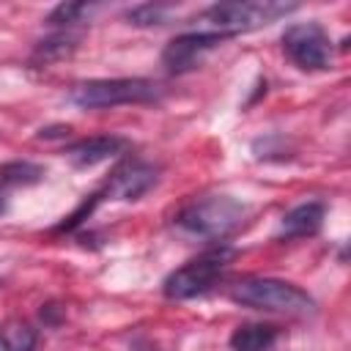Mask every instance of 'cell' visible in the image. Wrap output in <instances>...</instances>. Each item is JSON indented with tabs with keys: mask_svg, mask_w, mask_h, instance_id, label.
<instances>
[{
	"mask_svg": "<svg viewBox=\"0 0 351 351\" xmlns=\"http://www.w3.org/2000/svg\"><path fill=\"white\" fill-rule=\"evenodd\" d=\"M5 208H8V197H5V192L0 189V214H5Z\"/></svg>",
	"mask_w": 351,
	"mask_h": 351,
	"instance_id": "cell-17",
	"label": "cell"
},
{
	"mask_svg": "<svg viewBox=\"0 0 351 351\" xmlns=\"http://www.w3.org/2000/svg\"><path fill=\"white\" fill-rule=\"evenodd\" d=\"M324 214H326V206L321 200H307V203H299L296 208H291L282 222H280V236L285 239H307V236H315L324 225Z\"/></svg>",
	"mask_w": 351,
	"mask_h": 351,
	"instance_id": "cell-10",
	"label": "cell"
},
{
	"mask_svg": "<svg viewBox=\"0 0 351 351\" xmlns=\"http://www.w3.org/2000/svg\"><path fill=\"white\" fill-rule=\"evenodd\" d=\"M170 14V5L165 3H143V5H134L126 11V19L132 25H140V27H151V25H165Z\"/></svg>",
	"mask_w": 351,
	"mask_h": 351,
	"instance_id": "cell-15",
	"label": "cell"
},
{
	"mask_svg": "<svg viewBox=\"0 0 351 351\" xmlns=\"http://www.w3.org/2000/svg\"><path fill=\"white\" fill-rule=\"evenodd\" d=\"M159 85L143 77L85 80L69 90V101L80 110H107L121 104H151L159 99Z\"/></svg>",
	"mask_w": 351,
	"mask_h": 351,
	"instance_id": "cell-3",
	"label": "cell"
},
{
	"mask_svg": "<svg viewBox=\"0 0 351 351\" xmlns=\"http://www.w3.org/2000/svg\"><path fill=\"white\" fill-rule=\"evenodd\" d=\"M247 206L230 195H203L176 214V230L186 239L217 241L241 225Z\"/></svg>",
	"mask_w": 351,
	"mask_h": 351,
	"instance_id": "cell-1",
	"label": "cell"
},
{
	"mask_svg": "<svg viewBox=\"0 0 351 351\" xmlns=\"http://www.w3.org/2000/svg\"><path fill=\"white\" fill-rule=\"evenodd\" d=\"M36 340H38L36 329L27 321H22V318H11V321H5L0 326V346H3V351H33Z\"/></svg>",
	"mask_w": 351,
	"mask_h": 351,
	"instance_id": "cell-13",
	"label": "cell"
},
{
	"mask_svg": "<svg viewBox=\"0 0 351 351\" xmlns=\"http://www.w3.org/2000/svg\"><path fill=\"white\" fill-rule=\"evenodd\" d=\"M228 296L241 307L266 310V313L307 315L315 310V299L307 291L277 277H244L228 288Z\"/></svg>",
	"mask_w": 351,
	"mask_h": 351,
	"instance_id": "cell-2",
	"label": "cell"
},
{
	"mask_svg": "<svg viewBox=\"0 0 351 351\" xmlns=\"http://www.w3.org/2000/svg\"><path fill=\"white\" fill-rule=\"evenodd\" d=\"M126 148H129V140L126 137H118V134H96V137H82V140L66 145L63 154H66V159L74 167L85 170V167H96V165H101V162L123 154Z\"/></svg>",
	"mask_w": 351,
	"mask_h": 351,
	"instance_id": "cell-9",
	"label": "cell"
},
{
	"mask_svg": "<svg viewBox=\"0 0 351 351\" xmlns=\"http://www.w3.org/2000/svg\"><path fill=\"white\" fill-rule=\"evenodd\" d=\"M296 3H274V0H252V3H214L208 5L200 19L214 27L219 36H239L247 30H258L263 25L277 22L280 16H288L296 11Z\"/></svg>",
	"mask_w": 351,
	"mask_h": 351,
	"instance_id": "cell-5",
	"label": "cell"
},
{
	"mask_svg": "<svg viewBox=\"0 0 351 351\" xmlns=\"http://www.w3.org/2000/svg\"><path fill=\"white\" fill-rule=\"evenodd\" d=\"M77 44H80V33H71V30H60V33H55V36H49V38H44V41H38V47H36V52H33V63H52V60H63V58H69L74 49H77Z\"/></svg>",
	"mask_w": 351,
	"mask_h": 351,
	"instance_id": "cell-12",
	"label": "cell"
},
{
	"mask_svg": "<svg viewBox=\"0 0 351 351\" xmlns=\"http://www.w3.org/2000/svg\"><path fill=\"white\" fill-rule=\"evenodd\" d=\"M44 178V167L27 162V159H14V162H5L0 167V181L3 184H14V186H30V184H38Z\"/></svg>",
	"mask_w": 351,
	"mask_h": 351,
	"instance_id": "cell-14",
	"label": "cell"
},
{
	"mask_svg": "<svg viewBox=\"0 0 351 351\" xmlns=\"http://www.w3.org/2000/svg\"><path fill=\"white\" fill-rule=\"evenodd\" d=\"M90 11H93V5H88V3H60V5H55L49 11L47 25H66V27H71L74 22H80Z\"/></svg>",
	"mask_w": 351,
	"mask_h": 351,
	"instance_id": "cell-16",
	"label": "cell"
},
{
	"mask_svg": "<svg viewBox=\"0 0 351 351\" xmlns=\"http://www.w3.org/2000/svg\"><path fill=\"white\" fill-rule=\"evenodd\" d=\"M236 258V250L228 247V244H217L206 252H200L197 258L186 261L184 266H178L176 271H170L162 282V293L167 299H192V296H200L206 293L230 266V261Z\"/></svg>",
	"mask_w": 351,
	"mask_h": 351,
	"instance_id": "cell-4",
	"label": "cell"
},
{
	"mask_svg": "<svg viewBox=\"0 0 351 351\" xmlns=\"http://www.w3.org/2000/svg\"><path fill=\"white\" fill-rule=\"evenodd\" d=\"M282 52L304 71L332 69V41L318 22H296L285 27Z\"/></svg>",
	"mask_w": 351,
	"mask_h": 351,
	"instance_id": "cell-6",
	"label": "cell"
},
{
	"mask_svg": "<svg viewBox=\"0 0 351 351\" xmlns=\"http://www.w3.org/2000/svg\"><path fill=\"white\" fill-rule=\"evenodd\" d=\"M156 178L159 176H156L154 165L134 159V162L121 165L110 176V181L99 189V197L101 200L104 197H110V200H140L145 192H151L156 186Z\"/></svg>",
	"mask_w": 351,
	"mask_h": 351,
	"instance_id": "cell-8",
	"label": "cell"
},
{
	"mask_svg": "<svg viewBox=\"0 0 351 351\" xmlns=\"http://www.w3.org/2000/svg\"><path fill=\"white\" fill-rule=\"evenodd\" d=\"M280 340L274 324H241L230 335V351H271Z\"/></svg>",
	"mask_w": 351,
	"mask_h": 351,
	"instance_id": "cell-11",
	"label": "cell"
},
{
	"mask_svg": "<svg viewBox=\"0 0 351 351\" xmlns=\"http://www.w3.org/2000/svg\"><path fill=\"white\" fill-rule=\"evenodd\" d=\"M228 36H219L214 30H200V33H184V36H176L165 49H162V66L170 71V74H186L192 71L195 66H200L203 55L211 52L214 47H219Z\"/></svg>",
	"mask_w": 351,
	"mask_h": 351,
	"instance_id": "cell-7",
	"label": "cell"
}]
</instances>
